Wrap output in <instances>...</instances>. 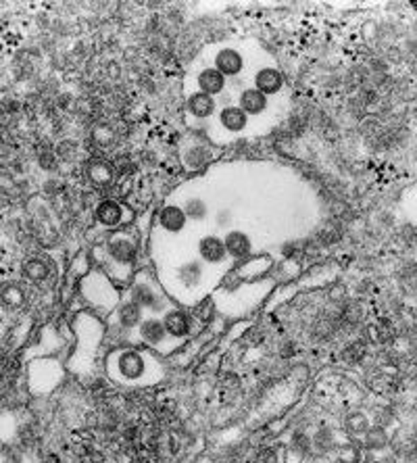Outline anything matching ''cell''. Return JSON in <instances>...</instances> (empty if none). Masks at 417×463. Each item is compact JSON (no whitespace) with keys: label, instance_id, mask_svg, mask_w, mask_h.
Returning <instances> with one entry per match:
<instances>
[{"label":"cell","instance_id":"obj_1","mask_svg":"<svg viewBox=\"0 0 417 463\" xmlns=\"http://www.w3.org/2000/svg\"><path fill=\"white\" fill-rule=\"evenodd\" d=\"M107 255L115 265H132L138 255V245L130 232H117L107 245Z\"/></svg>","mask_w":417,"mask_h":463},{"label":"cell","instance_id":"obj_19","mask_svg":"<svg viewBox=\"0 0 417 463\" xmlns=\"http://www.w3.org/2000/svg\"><path fill=\"white\" fill-rule=\"evenodd\" d=\"M180 207L184 209L188 221L200 223V221H205V219L209 218V203L202 196H188Z\"/></svg>","mask_w":417,"mask_h":463},{"label":"cell","instance_id":"obj_5","mask_svg":"<svg viewBox=\"0 0 417 463\" xmlns=\"http://www.w3.org/2000/svg\"><path fill=\"white\" fill-rule=\"evenodd\" d=\"M198 255L202 263H209V265H222L227 261V250L223 245V238L215 234H207L198 240Z\"/></svg>","mask_w":417,"mask_h":463},{"label":"cell","instance_id":"obj_3","mask_svg":"<svg viewBox=\"0 0 417 463\" xmlns=\"http://www.w3.org/2000/svg\"><path fill=\"white\" fill-rule=\"evenodd\" d=\"M252 88H257L261 94H265L267 98L269 96H276L282 92V88H284V76H282V71H279L278 67H274V65H265V67H261V69H257L254 71V76H252Z\"/></svg>","mask_w":417,"mask_h":463},{"label":"cell","instance_id":"obj_13","mask_svg":"<svg viewBox=\"0 0 417 463\" xmlns=\"http://www.w3.org/2000/svg\"><path fill=\"white\" fill-rule=\"evenodd\" d=\"M163 326L171 338H186L192 332L190 317L180 309H169L163 315Z\"/></svg>","mask_w":417,"mask_h":463},{"label":"cell","instance_id":"obj_10","mask_svg":"<svg viewBox=\"0 0 417 463\" xmlns=\"http://www.w3.org/2000/svg\"><path fill=\"white\" fill-rule=\"evenodd\" d=\"M138 336L140 340L148 347H159L167 340V330L163 326V320L159 317H146L142 320V324L138 326Z\"/></svg>","mask_w":417,"mask_h":463},{"label":"cell","instance_id":"obj_23","mask_svg":"<svg viewBox=\"0 0 417 463\" xmlns=\"http://www.w3.org/2000/svg\"><path fill=\"white\" fill-rule=\"evenodd\" d=\"M26 275L31 282H42L48 275V265L44 261H40V259H31L26 265Z\"/></svg>","mask_w":417,"mask_h":463},{"label":"cell","instance_id":"obj_2","mask_svg":"<svg viewBox=\"0 0 417 463\" xmlns=\"http://www.w3.org/2000/svg\"><path fill=\"white\" fill-rule=\"evenodd\" d=\"M244 65H247L244 55L240 51L232 49V46H223L213 56V67L222 73L225 80L227 78H238L244 71Z\"/></svg>","mask_w":417,"mask_h":463},{"label":"cell","instance_id":"obj_4","mask_svg":"<svg viewBox=\"0 0 417 463\" xmlns=\"http://www.w3.org/2000/svg\"><path fill=\"white\" fill-rule=\"evenodd\" d=\"M117 372L123 380H140L146 372V359L138 351H123L117 357Z\"/></svg>","mask_w":417,"mask_h":463},{"label":"cell","instance_id":"obj_14","mask_svg":"<svg viewBox=\"0 0 417 463\" xmlns=\"http://www.w3.org/2000/svg\"><path fill=\"white\" fill-rule=\"evenodd\" d=\"M223 245L227 250V257H232V259H244L252 250L250 238L242 230H230L223 238Z\"/></svg>","mask_w":417,"mask_h":463},{"label":"cell","instance_id":"obj_6","mask_svg":"<svg viewBox=\"0 0 417 463\" xmlns=\"http://www.w3.org/2000/svg\"><path fill=\"white\" fill-rule=\"evenodd\" d=\"M220 126L227 134H242L249 128V115L240 109L238 105H225L217 113Z\"/></svg>","mask_w":417,"mask_h":463},{"label":"cell","instance_id":"obj_22","mask_svg":"<svg viewBox=\"0 0 417 463\" xmlns=\"http://www.w3.org/2000/svg\"><path fill=\"white\" fill-rule=\"evenodd\" d=\"M344 424H346V430L351 434H365L369 430V419L365 417V413H361V411L351 413Z\"/></svg>","mask_w":417,"mask_h":463},{"label":"cell","instance_id":"obj_24","mask_svg":"<svg viewBox=\"0 0 417 463\" xmlns=\"http://www.w3.org/2000/svg\"><path fill=\"white\" fill-rule=\"evenodd\" d=\"M232 223V213L230 211H220L217 213V225L220 228H225V225H230Z\"/></svg>","mask_w":417,"mask_h":463},{"label":"cell","instance_id":"obj_16","mask_svg":"<svg viewBox=\"0 0 417 463\" xmlns=\"http://www.w3.org/2000/svg\"><path fill=\"white\" fill-rule=\"evenodd\" d=\"M88 178L94 186L98 188H107L113 184V178H115V169L109 161H103V159H96V161H90L88 165Z\"/></svg>","mask_w":417,"mask_h":463},{"label":"cell","instance_id":"obj_18","mask_svg":"<svg viewBox=\"0 0 417 463\" xmlns=\"http://www.w3.org/2000/svg\"><path fill=\"white\" fill-rule=\"evenodd\" d=\"M211 161V151L207 144L195 142L184 151V163L188 169H200Z\"/></svg>","mask_w":417,"mask_h":463},{"label":"cell","instance_id":"obj_11","mask_svg":"<svg viewBox=\"0 0 417 463\" xmlns=\"http://www.w3.org/2000/svg\"><path fill=\"white\" fill-rule=\"evenodd\" d=\"M123 213H125V209L115 198H103L94 209L96 221L105 228H117L123 221Z\"/></svg>","mask_w":417,"mask_h":463},{"label":"cell","instance_id":"obj_15","mask_svg":"<svg viewBox=\"0 0 417 463\" xmlns=\"http://www.w3.org/2000/svg\"><path fill=\"white\" fill-rule=\"evenodd\" d=\"M130 300H134L138 307H142L144 311L150 309V311H157L161 307V300L159 295L155 292V288L146 282H136L130 290Z\"/></svg>","mask_w":417,"mask_h":463},{"label":"cell","instance_id":"obj_7","mask_svg":"<svg viewBox=\"0 0 417 463\" xmlns=\"http://www.w3.org/2000/svg\"><path fill=\"white\" fill-rule=\"evenodd\" d=\"M196 86H198V92L217 98L220 94H223L227 90V80L223 78L215 67H205L196 76Z\"/></svg>","mask_w":417,"mask_h":463},{"label":"cell","instance_id":"obj_9","mask_svg":"<svg viewBox=\"0 0 417 463\" xmlns=\"http://www.w3.org/2000/svg\"><path fill=\"white\" fill-rule=\"evenodd\" d=\"M238 107L244 111L249 117H257V115H263L267 107H269V98L265 94H261L257 88H242L238 92Z\"/></svg>","mask_w":417,"mask_h":463},{"label":"cell","instance_id":"obj_8","mask_svg":"<svg viewBox=\"0 0 417 463\" xmlns=\"http://www.w3.org/2000/svg\"><path fill=\"white\" fill-rule=\"evenodd\" d=\"M186 113L195 119H211L215 113H217V101L209 94H202V92H192L188 98H186Z\"/></svg>","mask_w":417,"mask_h":463},{"label":"cell","instance_id":"obj_12","mask_svg":"<svg viewBox=\"0 0 417 463\" xmlns=\"http://www.w3.org/2000/svg\"><path fill=\"white\" fill-rule=\"evenodd\" d=\"M159 225L165 230L167 234H180L186 230L188 218L180 205H165L159 213Z\"/></svg>","mask_w":417,"mask_h":463},{"label":"cell","instance_id":"obj_20","mask_svg":"<svg viewBox=\"0 0 417 463\" xmlns=\"http://www.w3.org/2000/svg\"><path fill=\"white\" fill-rule=\"evenodd\" d=\"M177 278H180V282L186 284V286H196V284H200V280H202V265H200V261H188V263H184V265L180 268V272H177Z\"/></svg>","mask_w":417,"mask_h":463},{"label":"cell","instance_id":"obj_17","mask_svg":"<svg viewBox=\"0 0 417 463\" xmlns=\"http://www.w3.org/2000/svg\"><path fill=\"white\" fill-rule=\"evenodd\" d=\"M142 320H144V309L138 307L134 300L123 302L117 311V322L123 330H138Z\"/></svg>","mask_w":417,"mask_h":463},{"label":"cell","instance_id":"obj_21","mask_svg":"<svg viewBox=\"0 0 417 463\" xmlns=\"http://www.w3.org/2000/svg\"><path fill=\"white\" fill-rule=\"evenodd\" d=\"M363 436H365V447H369V449H384L388 444V434L380 426H374V428L369 426V430Z\"/></svg>","mask_w":417,"mask_h":463}]
</instances>
